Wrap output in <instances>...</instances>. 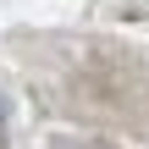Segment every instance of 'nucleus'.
Segmentation results:
<instances>
[{
    "label": "nucleus",
    "instance_id": "1",
    "mask_svg": "<svg viewBox=\"0 0 149 149\" xmlns=\"http://www.w3.org/2000/svg\"><path fill=\"white\" fill-rule=\"evenodd\" d=\"M0 133H6V105H0Z\"/></svg>",
    "mask_w": 149,
    "mask_h": 149
},
{
    "label": "nucleus",
    "instance_id": "2",
    "mask_svg": "<svg viewBox=\"0 0 149 149\" xmlns=\"http://www.w3.org/2000/svg\"><path fill=\"white\" fill-rule=\"evenodd\" d=\"M66 149H88V144H66Z\"/></svg>",
    "mask_w": 149,
    "mask_h": 149
}]
</instances>
